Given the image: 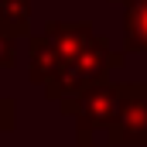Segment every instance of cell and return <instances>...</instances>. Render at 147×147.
I'll return each mask as SVG.
<instances>
[{"mask_svg": "<svg viewBox=\"0 0 147 147\" xmlns=\"http://www.w3.org/2000/svg\"><path fill=\"white\" fill-rule=\"evenodd\" d=\"M31 3L34 0H0V28L10 38L31 34Z\"/></svg>", "mask_w": 147, "mask_h": 147, "instance_id": "obj_6", "label": "cell"}, {"mask_svg": "<svg viewBox=\"0 0 147 147\" xmlns=\"http://www.w3.org/2000/svg\"><path fill=\"white\" fill-rule=\"evenodd\" d=\"M123 58H127V51H116L110 45V38L96 34V41H92L75 62H69L65 69H58L41 89H45L48 99L58 103V99L75 96V92H82V89H89V86H96V82H106L113 69L123 65Z\"/></svg>", "mask_w": 147, "mask_h": 147, "instance_id": "obj_2", "label": "cell"}, {"mask_svg": "<svg viewBox=\"0 0 147 147\" xmlns=\"http://www.w3.org/2000/svg\"><path fill=\"white\" fill-rule=\"evenodd\" d=\"M58 110L75 123V137H92L96 130H110L120 110V82H96L75 96L58 99Z\"/></svg>", "mask_w": 147, "mask_h": 147, "instance_id": "obj_3", "label": "cell"}, {"mask_svg": "<svg viewBox=\"0 0 147 147\" xmlns=\"http://www.w3.org/2000/svg\"><path fill=\"white\" fill-rule=\"evenodd\" d=\"M48 147H99V144H92V137H75V144H48Z\"/></svg>", "mask_w": 147, "mask_h": 147, "instance_id": "obj_9", "label": "cell"}, {"mask_svg": "<svg viewBox=\"0 0 147 147\" xmlns=\"http://www.w3.org/2000/svg\"><path fill=\"white\" fill-rule=\"evenodd\" d=\"M123 51H147V0L123 3Z\"/></svg>", "mask_w": 147, "mask_h": 147, "instance_id": "obj_5", "label": "cell"}, {"mask_svg": "<svg viewBox=\"0 0 147 147\" xmlns=\"http://www.w3.org/2000/svg\"><path fill=\"white\" fill-rule=\"evenodd\" d=\"M92 41L96 31L89 21H48L41 34H28V79L34 86H45L58 69L75 62Z\"/></svg>", "mask_w": 147, "mask_h": 147, "instance_id": "obj_1", "label": "cell"}, {"mask_svg": "<svg viewBox=\"0 0 147 147\" xmlns=\"http://www.w3.org/2000/svg\"><path fill=\"white\" fill-rule=\"evenodd\" d=\"M17 62V38H10L0 28V69H10Z\"/></svg>", "mask_w": 147, "mask_h": 147, "instance_id": "obj_8", "label": "cell"}, {"mask_svg": "<svg viewBox=\"0 0 147 147\" xmlns=\"http://www.w3.org/2000/svg\"><path fill=\"white\" fill-rule=\"evenodd\" d=\"M106 134L110 147H147V82H120V110Z\"/></svg>", "mask_w": 147, "mask_h": 147, "instance_id": "obj_4", "label": "cell"}, {"mask_svg": "<svg viewBox=\"0 0 147 147\" xmlns=\"http://www.w3.org/2000/svg\"><path fill=\"white\" fill-rule=\"evenodd\" d=\"M14 127H17V103L0 89V134H14Z\"/></svg>", "mask_w": 147, "mask_h": 147, "instance_id": "obj_7", "label": "cell"}, {"mask_svg": "<svg viewBox=\"0 0 147 147\" xmlns=\"http://www.w3.org/2000/svg\"><path fill=\"white\" fill-rule=\"evenodd\" d=\"M116 3H127V0H116Z\"/></svg>", "mask_w": 147, "mask_h": 147, "instance_id": "obj_10", "label": "cell"}]
</instances>
